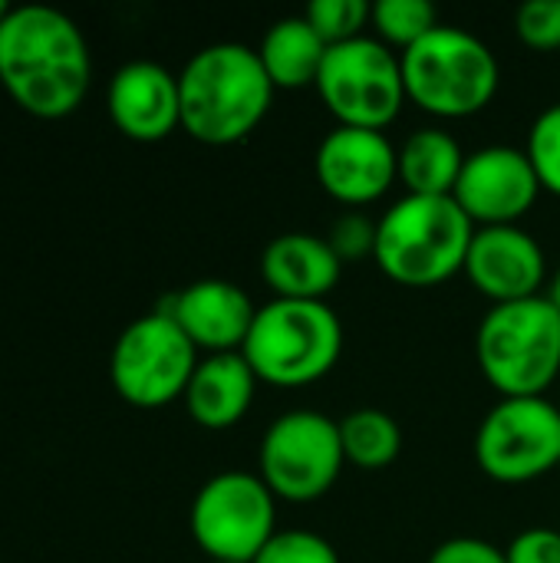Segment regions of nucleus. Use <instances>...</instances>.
Here are the masks:
<instances>
[{"mask_svg": "<svg viewBox=\"0 0 560 563\" xmlns=\"http://www.w3.org/2000/svg\"><path fill=\"white\" fill-rule=\"evenodd\" d=\"M370 23L380 43L406 53L439 26V10L429 0H380L373 3Z\"/></svg>", "mask_w": 560, "mask_h": 563, "instance_id": "obj_22", "label": "nucleus"}, {"mask_svg": "<svg viewBox=\"0 0 560 563\" xmlns=\"http://www.w3.org/2000/svg\"><path fill=\"white\" fill-rule=\"evenodd\" d=\"M10 10H13V7H10L7 0H0V23H3L7 16H10Z\"/></svg>", "mask_w": 560, "mask_h": 563, "instance_id": "obj_31", "label": "nucleus"}, {"mask_svg": "<svg viewBox=\"0 0 560 563\" xmlns=\"http://www.w3.org/2000/svg\"><path fill=\"white\" fill-rule=\"evenodd\" d=\"M208 563H234V561H208Z\"/></svg>", "mask_w": 560, "mask_h": 563, "instance_id": "obj_32", "label": "nucleus"}, {"mask_svg": "<svg viewBox=\"0 0 560 563\" xmlns=\"http://www.w3.org/2000/svg\"><path fill=\"white\" fill-rule=\"evenodd\" d=\"M314 89L337 125L373 132H386L409 102L399 53L376 36H356L330 46Z\"/></svg>", "mask_w": 560, "mask_h": 563, "instance_id": "obj_7", "label": "nucleus"}, {"mask_svg": "<svg viewBox=\"0 0 560 563\" xmlns=\"http://www.w3.org/2000/svg\"><path fill=\"white\" fill-rule=\"evenodd\" d=\"M198 350L182 333V327L165 313H149L132 320L109 356L112 389L135 409H162L185 399L195 376Z\"/></svg>", "mask_w": 560, "mask_h": 563, "instance_id": "obj_10", "label": "nucleus"}, {"mask_svg": "<svg viewBox=\"0 0 560 563\" xmlns=\"http://www.w3.org/2000/svg\"><path fill=\"white\" fill-rule=\"evenodd\" d=\"M554 307H558V313H560V267L554 271V277H551V284H548V294H545Z\"/></svg>", "mask_w": 560, "mask_h": 563, "instance_id": "obj_30", "label": "nucleus"}, {"mask_svg": "<svg viewBox=\"0 0 560 563\" xmlns=\"http://www.w3.org/2000/svg\"><path fill=\"white\" fill-rule=\"evenodd\" d=\"M370 16H373V7L366 0H314L304 10V20L317 30V36L327 46L366 36L363 30H366Z\"/></svg>", "mask_w": 560, "mask_h": 563, "instance_id": "obj_23", "label": "nucleus"}, {"mask_svg": "<svg viewBox=\"0 0 560 563\" xmlns=\"http://www.w3.org/2000/svg\"><path fill=\"white\" fill-rule=\"evenodd\" d=\"M475 224L455 198L403 195L376 221V267L399 287L426 290L465 267Z\"/></svg>", "mask_w": 560, "mask_h": 563, "instance_id": "obj_3", "label": "nucleus"}, {"mask_svg": "<svg viewBox=\"0 0 560 563\" xmlns=\"http://www.w3.org/2000/svg\"><path fill=\"white\" fill-rule=\"evenodd\" d=\"M327 241H330V247L337 251V257L343 264L366 261L376 251V221L360 214V211H347V214H340L333 221Z\"/></svg>", "mask_w": 560, "mask_h": 563, "instance_id": "obj_27", "label": "nucleus"}, {"mask_svg": "<svg viewBox=\"0 0 560 563\" xmlns=\"http://www.w3.org/2000/svg\"><path fill=\"white\" fill-rule=\"evenodd\" d=\"M89 79L86 36L63 10L23 3L0 23V86L23 112L63 119L83 106Z\"/></svg>", "mask_w": 560, "mask_h": 563, "instance_id": "obj_1", "label": "nucleus"}, {"mask_svg": "<svg viewBox=\"0 0 560 563\" xmlns=\"http://www.w3.org/2000/svg\"><path fill=\"white\" fill-rule=\"evenodd\" d=\"M462 274L469 284L495 303H515L541 297L548 277V257L538 238L518 224L475 228Z\"/></svg>", "mask_w": 560, "mask_h": 563, "instance_id": "obj_14", "label": "nucleus"}, {"mask_svg": "<svg viewBox=\"0 0 560 563\" xmlns=\"http://www.w3.org/2000/svg\"><path fill=\"white\" fill-rule=\"evenodd\" d=\"M254 563H340L337 548L314 531H277Z\"/></svg>", "mask_w": 560, "mask_h": 563, "instance_id": "obj_25", "label": "nucleus"}, {"mask_svg": "<svg viewBox=\"0 0 560 563\" xmlns=\"http://www.w3.org/2000/svg\"><path fill=\"white\" fill-rule=\"evenodd\" d=\"M558 409H560V402H558Z\"/></svg>", "mask_w": 560, "mask_h": 563, "instance_id": "obj_33", "label": "nucleus"}, {"mask_svg": "<svg viewBox=\"0 0 560 563\" xmlns=\"http://www.w3.org/2000/svg\"><path fill=\"white\" fill-rule=\"evenodd\" d=\"M429 563H508V558L492 541H482V538H449V541H442L429 554Z\"/></svg>", "mask_w": 560, "mask_h": 563, "instance_id": "obj_29", "label": "nucleus"}, {"mask_svg": "<svg viewBox=\"0 0 560 563\" xmlns=\"http://www.w3.org/2000/svg\"><path fill=\"white\" fill-rule=\"evenodd\" d=\"M406 99L436 119L479 115L498 92L502 69L485 40L439 23L416 46L399 53Z\"/></svg>", "mask_w": 560, "mask_h": 563, "instance_id": "obj_6", "label": "nucleus"}, {"mask_svg": "<svg viewBox=\"0 0 560 563\" xmlns=\"http://www.w3.org/2000/svg\"><path fill=\"white\" fill-rule=\"evenodd\" d=\"M314 172L333 201L366 208L399 181V148L386 132L337 125L317 145Z\"/></svg>", "mask_w": 560, "mask_h": 563, "instance_id": "obj_13", "label": "nucleus"}, {"mask_svg": "<svg viewBox=\"0 0 560 563\" xmlns=\"http://www.w3.org/2000/svg\"><path fill=\"white\" fill-rule=\"evenodd\" d=\"M531 168L541 181V191L560 198V102L548 106L528 132V145H525Z\"/></svg>", "mask_w": 560, "mask_h": 563, "instance_id": "obj_24", "label": "nucleus"}, {"mask_svg": "<svg viewBox=\"0 0 560 563\" xmlns=\"http://www.w3.org/2000/svg\"><path fill=\"white\" fill-rule=\"evenodd\" d=\"M158 313L172 317L198 353H241L257 307L231 280H195L165 297Z\"/></svg>", "mask_w": 560, "mask_h": 563, "instance_id": "obj_16", "label": "nucleus"}, {"mask_svg": "<svg viewBox=\"0 0 560 563\" xmlns=\"http://www.w3.org/2000/svg\"><path fill=\"white\" fill-rule=\"evenodd\" d=\"M327 49L330 46L317 36V30L300 13V16L277 20L264 33L257 56L274 89H304L317 82Z\"/></svg>", "mask_w": 560, "mask_h": 563, "instance_id": "obj_20", "label": "nucleus"}, {"mask_svg": "<svg viewBox=\"0 0 560 563\" xmlns=\"http://www.w3.org/2000/svg\"><path fill=\"white\" fill-rule=\"evenodd\" d=\"M538 195L541 181L531 158L515 145H485L469 152L452 191L455 205L475 228L518 224L535 208Z\"/></svg>", "mask_w": 560, "mask_h": 563, "instance_id": "obj_12", "label": "nucleus"}, {"mask_svg": "<svg viewBox=\"0 0 560 563\" xmlns=\"http://www.w3.org/2000/svg\"><path fill=\"white\" fill-rule=\"evenodd\" d=\"M475 360L502 399L545 396L560 373V313L541 294L495 303L475 330Z\"/></svg>", "mask_w": 560, "mask_h": 563, "instance_id": "obj_5", "label": "nucleus"}, {"mask_svg": "<svg viewBox=\"0 0 560 563\" xmlns=\"http://www.w3.org/2000/svg\"><path fill=\"white\" fill-rule=\"evenodd\" d=\"M515 33L528 49H560V0H528L515 13Z\"/></svg>", "mask_w": 560, "mask_h": 563, "instance_id": "obj_26", "label": "nucleus"}, {"mask_svg": "<svg viewBox=\"0 0 560 563\" xmlns=\"http://www.w3.org/2000/svg\"><path fill=\"white\" fill-rule=\"evenodd\" d=\"M257 393V376L241 353L205 356L195 366V376L185 389V409L191 422L211 432L234 429Z\"/></svg>", "mask_w": 560, "mask_h": 563, "instance_id": "obj_18", "label": "nucleus"}, {"mask_svg": "<svg viewBox=\"0 0 560 563\" xmlns=\"http://www.w3.org/2000/svg\"><path fill=\"white\" fill-rule=\"evenodd\" d=\"M188 531L208 561L254 563L277 534V498L257 472H221L198 488Z\"/></svg>", "mask_w": 560, "mask_h": 563, "instance_id": "obj_9", "label": "nucleus"}, {"mask_svg": "<svg viewBox=\"0 0 560 563\" xmlns=\"http://www.w3.org/2000/svg\"><path fill=\"white\" fill-rule=\"evenodd\" d=\"M261 277L277 300H327L343 277V261L327 238L290 231L264 247Z\"/></svg>", "mask_w": 560, "mask_h": 563, "instance_id": "obj_17", "label": "nucleus"}, {"mask_svg": "<svg viewBox=\"0 0 560 563\" xmlns=\"http://www.w3.org/2000/svg\"><path fill=\"white\" fill-rule=\"evenodd\" d=\"M274 92L257 49L211 43L178 73L182 129L201 145L244 142L267 119Z\"/></svg>", "mask_w": 560, "mask_h": 563, "instance_id": "obj_2", "label": "nucleus"}, {"mask_svg": "<svg viewBox=\"0 0 560 563\" xmlns=\"http://www.w3.org/2000/svg\"><path fill=\"white\" fill-rule=\"evenodd\" d=\"M337 426H340L343 459L363 472H380L393 465L403 452L399 422L383 409H356L337 419Z\"/></svg>", "mask_w": 560, "mask_h": 563, "instance_id": "obj_21", "label": "nucleus"}, {"mask_svg": "<svg viewBox=\"0 0 560 563\" xmlns=\"http://www.w3.org/2000/svg\"><path fill=\"white\" fill-rule=\"evenodd\" d=\"M505 558L508 563H560V531L528 528V531L515 534Z\"/></svg>", "mask_w": 560, "mask_h": 563, "instance_id": "obj_28", "label": "nucleus"}, {"mask_svg": "<svg viewBox=\"0 0 560 563\" xmlns=\"http://www.w3.org/2000/svg\"><path fill=\"white\" fill-rule=\"evenodd\" d=\"M475 462L498 485H528L560 468V409L545 396L498 399L475 432Z\"/></svg>", "mask_w": 560, "mask_h": 563, "instance_id": "obj_11", "label": "nucleus"}, {"mask_svg": "<svg viewBox=\"0 0 560 563\" xmlns=\"http://www.w3.org/2000/svg\"><path fill=\"white\" fill-rule=\"evenodd\" d=\"M112 125L132 142H162L182 125L178 76L162 63L132 59L116 69L106 89Z\"/></svg>", "mask_w": 560, "mask_h": 563, "instance_id": "obj_15", "label": "nucleus"}, {"mask_svg": "<svg viewBox=\"0 0 560 563\" xmlns=\"http://www.w3.org/2000/svg\"><path fill=\"white\" fill-rule=\"evenodd\" d=\"M241 356L257 383L304 389L333 373L343 356V323L327 300H267L257 307Z\"/></svg>", "mask_w": 560, "mask_h": 563, "instance_id": "obj_4", "label": "nucleus"}, {"mask_svg": "<svg viewBox=\"0 0 560 563\" xmlns=\"http://www.w3.org/2000/svg\"><path fill=\"white\" fill-rule=\"evenodd\" d=\"M347 459L337 419L317 409L277 416L257 449V475L277 501H320L340 478Z\"/></svg>", "mask_w": 560, "mask_h": 563, "instance_id": "obj_8", "label": "nucleus"}, {"mask_svg": "<svg viewBox=\"0 0 560 563\" xmlns=\"http://www.w3.org/2000/svg\"><path fill=\"white\" fill-rule=\"evenodd\" d=\"M462 165L465 152L459 139L439 125L416 129L399 145V181L406 185V195L452 198Z\"/></svg>", "mask_w": 560, "mask_h": 563, "instance_id": "obj_19", "label": "nucleus"}]
</instances>
